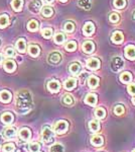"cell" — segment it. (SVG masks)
Instances as JSON below:
<instances>
[{"mask_svg": "<svg viewBox=\"0 0 135 152\" xmlns=\"http://www.w3.org/2000/svg\"><path fill=\"white\" fill-rule=\"evenodd\" d=\"M125 56L129 60H135V46L129 45L125 48Z\"/></svg>", "mask_w": 135, "mask_h": 152, "instance_id": "cell-14", "label": "cell"}, {"mask_svg": "<svg viewBox=\"0 0 135 152\" xmlns=\"http://www.w3.org/2000/svg\"><path fill=\"white\" fill-rule=\"evenodd\" d=\"M85 102L88 104H90V105H95L96 104H97V95H96L95 94H88L85 99Z\"/></svg>", "mask_w": 135, "mask_h": 152, "instance_id": "cell-22", "label": "cell"}, {"mask_svg": "<svg viewBox=\"0 0 135 152\" xmlns=\"http://www.w3.org/2000/svg\"><path fill=\"white\" fill-rule=\"evenodd\" d=\"M114 6L119 9L124 8L126 6V0H114Z\"/></svg>", "mask_w": 135, "mask_h": 152, "instance_id": "cell-39", "label": "cell"}, {"mask_svg": "<svg viewBox=\"0 0 135 152\" xmlns=\"http://www.w3.org/2000/svg\"><path fill=\"white\" fill-rule=\"evenodd\" d=\"M23 5V0H12L11 6L14 11H20Z\"/></svg>", "mask_w": 135, "mask_h": 152, "instance_id": "cell-24", "label": "cell"}, {"mask_svg": "<svg viewBox=\"0 0 135 152\" xmlns=\"http://www.w3.org/2000/svg\"><path fill=\"white\" fill-rule=\"evenodd\" d=\"M89 128L91 130V132H97L100 129V123L96 120H92L89 123Z\"/></svg>", "mask_w": 135, "mask_h": 152, "instance_id": "cell-30", "label": "cell"}, {"mask_svg": "<svg viewBox=\"0 0 135 152\" xmlns=\"http://www.w3.org/2000/svg\"><path fill=\"white\" fill-rule=\"evenodd\" d=\"M124 112H125V109H124L123 105H121V104H118V105H116V107H114V113L116 115H118V116L124 114Z\"/></svg>", "mask_w": 135, "mask_h": 152, "instance_id": "cell-41", "label": "cell"}, {"mask_svg": "<svg viewBox=\"0 0 135 152\" xmlns=\"http://www.w3.org/2000/svg\"><path fill=\"white\" fill-rule=\"evenodd\" d=\"M48 88L51 92H58L61 89V83L58 80H51L48 83Z\"/></svg>", "mask_w": 135, "mask_h": 152, "instance_id": "cell-11", "label": "cell"}, {"mask_svg": "<svg viewBox=\"0 0 135 152\" xmlns=\"http://www.w3.org/2000/svg\"><path fill=\"white\" fill-rule=\"evenodd\" d=\"M64 28H65V31H67V33H73V31H75V24L73 23H71V21H68V23H65Z\"/></svg>", "mask_w": 135, "mask_h": 152, "instance_id": "cell-37", "label": "cell"}, {"mask_svg": "<svg viewBox=\"0 0 135 152\" xmlns=\"http://www.w3.org/2000/svg\"><path fill=\"white\" fill-rule=\"evenodd\" d=\"M5 55L7 57H13L14 56V50L11 47H7L5 49Z\"/></svg>", "mask_w": 135, "mask_h": 152, "instance_id": "cell-44", "label": "cell"}, {"mask_svg": "<svg viewBox=\"0 0 135 152\" xmlns=\"http://www.w3.org/2000/svg\"><path fill=\"white\" fill-rule=\"evenodd\" d=\"M55 43L56 44H58V45H61V44H63L64 42L66 41V36L64 35L63 33H56L55 35Z\"/></svg>", "mask_w": 135, "mask_h": 152, "instance_id": "cell-31", "label": "cell"}, {"mask_svg": "<svg viewBox=\"0 0 135 152\" xmlns=\"http://www.w3.org/2000/svg\"><path fill=\"white\" fill-rule=\"evenodd\" d=\"M88 84H89V86L91 88H95L98 86V84H99V79H98V77H96L94 75H91L89 78H88Z\"/></svg>", "mask_w": 135, "mask_h": 152, "instance_id": "cell-27", "label": "cell"}, {"mask_svg": "<svg viewBox=\"0 0 135 152\" xmlns=\"http://www.w3.org/2000/svg\"><path fill=\"white\" fill-rule=\"evenodd\" d=\"M19 137L21 138V140L23 141H27L30 139L31 137V132L28 128H22L19 131Z\"/></svg>", "mask_w": 135, "mask_h": 152, "instance_id": "cell-16", "label": "cell"}, {"mask_svg": "<svg viewBox=\"0 0 135 152\" xmlns=\"http://www.w3.org/2000/svg\"><path fill=\"white\" fill-rule=\"evenodd\" d=\"M63 102L67 105H71L74 104V99L70 94H65L63 96Z\"/></svg>", "mask_w": 135, "mask_h": 152, "instance_id": "cell-38", "label": "cell"}, {"mask_svg": "<svg viewBox=\"0 0 135 152\" xmlns=\"http://www.w3.org/2000/svg\"><path fill=\"white\" fill-rule=\"evenodd\" d=\"M12 94L9 90H2L0 91V102H2L3 104H8L11 102Z\"/></svg>", "mask_w": 135, "mask_h": 152, "instance_id": "cell-9", "label": "cell"}, {"mask_svg": "<svg viewBox=\"0 0 135 152\" xmlns=\"http://www.w3.org/2000/svg\"><path fill=\"white\" fill-rule=\"evenodd\" d=\"M40 149V144L38 143V142H33L29 145V150L30 152H38Z\"/></svg>", "mask_w": 135, "mask_h": 152, "instance_id": "cell-40", "label": "cell"}, {"mask_svg": "<svg viewBox=\"0 0 135 152\" xmlns=\"http://www.w3.org/2000/svg\"><path fill=\"white\" fill-rule=\"evenodd\" d=\"M3 61V56H2V54H0V63Z\"/></svg>", "mask_w": 135, "mask_h": 152, "instance_id": "cell-48", "label": "cell"}, {"mask_svg": "<svg viewBox=\"0 0 135 152\" xmlns=\"http://www.w3.org/2000/svg\"><path fill=\"white\" fill-rule=\"evenodd\" d=\"M69 129V124L67 121H64V120H61V121H58L55 125V132L56 134H65L66 132L68 131Z\"/></svg>", "mask_w": 135, "mask_h": 152, "instance_id": "cell-2", "label": "cell"}, {"mask_svg": "<svg viewBox=\"0 0 135 152\" xmlns=\"http://www.w3.org/2000/svg\"><path fill=\"white\" fill-rule=\"evenodd\" d=\"M16 105L20 111L27 112L32 105V97L27 90H21L16 95Z\"/></svg>", "mask_w": 135, "mask_h": 152, "instance_id": "cell-1", "label": "cell"}, {"mask_svg": "<svg viewBox=\"0 0 135 152\" xmlns=\"http://www.w3.org/2000/svg\"><path fill=\"white\" fill-rule=\"evenodd\" d=\"M79 6L88 10L91 8V1L90 0H79Z\"/></svg>", "mask_w": 135, "mask_h": 152, "instance_id": "cell-36", "label": "cell"}, {"mask_svg": "<svg viewBox=\"0 0 135 152\" xmlns=\"http://www.w3.org/2000/svg\"><path fill=\"white\" fill-rule=\"evenodd\" d=\"M82 49L85 53L91 54V53L94 52V50H95V44L93 43L92 41H86L85 43L83 44Z\"/></svg>", "mask_w": 135, "mask_h": 152, "instance_id": "cell-12", "label": "cell"}, {"mask_svg": "<svg viewBox=\"0 0 135 152\" xmlns=\"http://www.w3.org/2000/svg\"><path fill=\"white\" fill-rule=\"evenodd\" d=\"M76 86H77V80H76V79H74V78H69V79L66 80V82H65L66 89L72 90Z\"/></svg>", "mask_w": 135, "mask_h": 152, "instance_id": "cell-21", "label": "cell"}, {"mask_svg": "<svg viewBox=\"0 0 135 152\" xmlns=\"http://www.w3.org/2000/svg\"><path fill=\"white\" fill-rule=\"evenodd\" d=\"M91 143L93 144L94 146H102L103 143H104V139H103L102 136H100V135H96V136L92 137V139H91Z\"/></svg>", "mask_w": 135, "mask_h": 152, "instance_id": "cell-20", "label": "cell"}, {"mask_svg": "<svg viewBox=\"0 0 135 152\" xmlns=\"http://www.w3.org/2000/svg\"><path fill=\"white\" fill-rule=\"evenodd\" d=\"M120 80L123 83H128L132 80V75L130 72H123L120 75Z\"/></svg>", "mask_w": 135, "mask_h": 152, "instance_id": "cell-29", "label": "cell"}, {"mask_svg": "<svg viewBox=\"0 0 135 152\" xmlns=\"http://www.w3.org/2000/svg\"><path fill=\"white\" fill-rule=\"evenodd\" d=\"M119 14L118 13H111L110 14V16H109V19H110V21L113 23H118L119 21Z\"/></svg>", "mask_w": 135, "mask_h": 152, "instance_id": "cell-43", "label": "cell"}, {"mask_svg": "<svg viewBox=\"0 0 135 152\" xmlns=\"http://www.w3.org/2000/svg\"><path fill=\"white\" fill-rule=\"evenodd\" d=\"M95 116L100 120L104 119L105 116H106V111H105L103 107H98V109L95 111Z\"/></svg>", "mask_w": 135, "mask_h": 152, "instance_id": "cell-32", "label": "cell"}, {"mask_svg": "<svg viewBox=\"0 0 135 152\" xmlns=\"http://www.w3.org/2000/svg\"><path fill=\"white\" fill-rule=\"evenodd\" d=\"M132 152H135V149H134V150H133V151H132Z\"/></svg>", "mask_w": 135, "mask_h": 152, "instance_id": "cell-52", "label": "cell"}, {"mask_svg": "<svg viewBox=\"0 0 135 152\" xmlns=\"http://www.w3.org/2000/svg\"><path fill=\"white\" fill-rule=\"evenodd\" d=\"M51 152H64V147L62 144H56V145L51 146Z\"/></svg>", "mask_w": 135, "mask_h": 152, "instance_id": "cell-42", "label": "cell"}, {"mask_svg": "<svg viewBox=\"0 0 135 152\" xmlns=\"http://www.w3.org/2000/svg\"><path fill=\"white\" fill-rule=\"evenodd\" d=\"M41 14L45 18H51L53 14V9L51 6H43L41 7Z\"/></svg>", "mask_w": 135, "mask_h": 152, "instance_id": "cell-25", "label": "cell"}, {"mask_svg": "<svg viewBox=\"0 0 135 152\" xmlns=\"http://www.w3.org/2000/svg\"><path fill=\"white\" fill-rule=\"evenodd\" d=\"M41 136H43V140L45 143H51L53 141V132L48 126H45L41 132Z\"/></svg>", "mask_w": 135, "mask_h": 152, "instance_id": "cell-3", "label": "cell"}, {"mask_svg": "<svg viewBox=\"0 0 135 152\" xmlns=\"http://www.w3.org/2000/svg\"><path fill=\"white\" fill-rule=\"evenodd\" d=\"M13 120H14V117L10 112L3 113L1 116V122L5 125H11L13 123Z\"/></svg>", "mask_w": 135, "mask_h": 152, "instance_id": "cell-10", "label": "cell"}, {"mask_svg": "<svg viewBox=\"0 0 135 152\" xmlns=\"http://www.w3.org/2000/svg\"><path fill=\"white\" fill-rule=\"evenodd\" d=\"M83 31H84V34L86 36H91L94 34L95 31V26L93 23H86L84 28H83Z\"/></svg>", "mask_w": 135, "mask_h": 152, "instance_id": "cell-15", "label": "cell"}, {"mask_svg": "<svg viewBox=\"0 0 135 152\" xmlns=\"http://www.w3.org/2000/svg\"><path fill=\"white\" fill-rule=\"evenodd\" d=\"M111 40L113 43H115V44H121L124 40V36L120 31H114L113 35L111 36Z\"/></svg>", "mask_w": 135, "mask_h": 152, "instance_id": "cell-13", "label": "cell"}, {"mask_svg": "<svg viewBox=\"0 0 135 152\" xmlns=\"http://www.w3.org/2000/svg\"><path fill=\"white\" fill-rule=\"evenodd\" d=\"M133 16H134V18H135V12H134V14H133Z\"/></svg>", "mask_w": 135, "mask_h": 152, "instance_id": "cell-51", "label": "cell"}, {"mask_svg": "<svg viewBox=\"0 0 135 152\" xmlns=\"http://www.w3.org/2000/svg\"><path fill=\"white\" fill-rule=\"evenodd\" d=\"M3 141H4V139H3V137L0 135V145H1L2 143H3Z\"/></svg>", "mask_w": 135, "mask_h": 152, "instance_id": "cell-46", "label": "cell"}, {"mask_svg": "<svg viewBox=\"0 0 135 152\" xmlns=\"http://www.w3.org/2000/svg\"><path fill=\"white\" fill-rule=\"evenodd\" d=\"M132 102H133V104H135V97H133V99H132Z\"/></svg>", "mask_w": 135, "mask_h": 152, "instance_id": "cell-49", "label": "cell"}, {"mask_svg": "<svg viewBox=\"0 0 135 152\" xmlns=\"http://www.w3.org/2000/svg\"><path fill=\"white\" fill-rule=\"evenodd\" d=\"M60 1H61V2H67L68 0H60Z\"/></svg>", "mask_w": 135, "mask_h": 152, "instance_id": "cell-50", "label": "cell"}, {"mask_svg": "<svg viewBox=\"0 0 135 152\" xmlns=\"http://www.w3.org/2000/svg\"><path fill=\"white\" fill-rule=\"evenodd\" d=\"M41 35H43V38H45V39L51 38V36H53V28H45L41 29Z\"/></svg>", "mask_w": 135, "mask_h": 152, "instance_id": "cell-33", "label": "cell"}, {"mask_svg": "<svg viewBox=\"0 0 135 152\" xmlns=\"http://www.w3.org/2000/svg\"><path fill=\"white\" fill-rule=\"evenodd\" d=\"M27 29L29 31H36L38 29V21L35 19H31L27 23Z\"/></svg>", "mask_w": 135, "mask_h": 152, "instance_id": "cell-26", "label": "cell"}, {"mask_svg": "<svg viewBox=\"0 0 135 152\" xmlns=\"http://www.w3.org/2000/svg\"><path fill=\"white\" fill-rule=\"evenodd\" d=\"M3 68L6 72L12 73V72H14L16 69V63L14 62L13 60H11V59H7L3 64Z\"/></svg>", "mask_w": 135, "mask_h": 152, "instance_id": "cell-7", "label": "cell"}, {"mask_svg": "<svg viewBox=\"0 0 135 152\" xmlns=\"http://www.w3.org/2000/svg\"><path fill=\"white\" fill-rule=\"evenodd\" d=\"M124 65V62L120 57H115L113 58L112 62H111V67L114 71H120L122 69Z\"/></svg>", "mask_w": 135, "mask_h": 152, "instance_id": "cell-5", "label": "cell"}, {"mask_svg": "<svg viewBox=\"0 0 135 152\" xmlns=\"http://www.w3.org/2000/svg\"><path fill=\"white\" fill-rule=\"evenodd\" d=\"M3 152H14L15 151V145L14 143H6L2 148Z\"/></svg>", "mask_w": 135, "mask_h": 152, "instance_id": "cell-35", "label": "cell"}, {"mask_svg": "<svg viewBox=\"0 0 135 152\" xmlns=\"http://www.w3.org/2000/svg\"><path fill=\"white\" fill-rule=\"evenodd\" d=\"M53 1H55V0H45L46 3H53Z\"/></svg>", "mask_w": 135, "mask_h": 152, "instance_id": "cell-47", "label": "cell"}, {"mask_svg": "<svg viewBox=\"0 0 135 152\" xmlns=\"http://www.w3.org/2000/svg\"><path fill=\"white\" fill-rule=\"evenodd\" d=\"M48 60L51 64H58V63H60L61 60H62V54L58 53V52L51 53L48 58Z\"/></svg>", "mask_w": 135, "mask_h": 152, "instance_id": "cell-8", "label": "cell"}, {"mask_svg": "<svg viewBox=\"0 0 135 152\" xmlns=\"http://www.w3.org/2000/svg\"><path fill=\"white\" fill-rule=\"evenodd\" d=\"M28 53L32 57H38L40 53V49L38 45H30L28 47Z\"/></svg>", "mask_w": 135, "mask_h": 152, "instance_id": "cell-18", "label": "cell"}, {"mask_svg": "<svg viewBox=\"0 0 135 152\" xmlns=\"http://www.w3.org/2000/svg\"><path fill=\"white\" fill-rule=\"evenodd\" d=\"M9 24V18L6 14H2L0 15V28H6Z\"/></svg>", "mask_w": 135, "mask_h": 152, "instance_id": "cell-28", "label": "cell"}, {"mask_svg": "<svg viewBox=\"0 0 135 152\" xmlns=\"http://www.w3.org/2000/svg\"><path fill=\"white\" fill-rule=\"evenodd\" d=\"M41 7H43V3H41L40 0H32V1L28 4L29 11L33 12V13H38V12H40Z\"/></svg>", "mask_w": 135, "mask_h": 152, "instance_id": "cell-4", "label": "cell"}, {"mask_svg": "<svg viewBox=\"0 0 135 152\" xmlns=\"http://www.w3.org/2000/svg\"><path fill=\"white\" fill-rule=\"evenodd\" d=\"M69 69H70V72L72 73V74L78 75L80 73V71H81V65L79 64V63H77V62H74V63L71 64Z\"/></svg>", "mask_w": 135, "mask_h": 152, "instance_id": "cell-23", "label": "cell"}, {"mask_svg": "<svg viewBox=\"0 0 135 152\" xmlns=\"http://www.w3.org/2000/svg\"><path fill=\"white\" fill-rule=\"evenodd\" d=\"M16 49L19 53H24L26 51V41L24 39H19L16 42Z\"/></svg>", "mask_w": 135, "mask_h": 152, "instance_id": "cell-17", "label": "cell"}, {"mask_svg": "<svg viewBox=\"0 0 135 152\" xmlns=\"http://www.w3.org/2000/svg\"><path fill=\"white\" fill-rule=\"evenodd\" d=\"M4 136L8 139H12L16 136V129L13 128V127H8L4 130Z\"/></svg>", "mask_w": 135, "mask_h": 152, "instance_id": "cell-19", "label": "cell"}, {"mask_svg": "<svg viewBox=\"0 0 135 152\" xmlns=\"http://www.w3.org/2000/svg\"><path fill=\"white\" fill-rule=\"evenodd\" d=\"M66 50L69 51V52H73V51H75L76 49H77V43L74 41H71V42H68L67 44H66Z\"/></svg>", "mask_w": 135, "mask_h": 152, "instance_id": "cell-34", "label": "cell"}, {"mask_svg": "<svg viewBox=\"0 0 135 152\" xmlns=\"http://www.w3.org/2000/svg\"><path fill=\"white\" fill-rule=\"evenodd\" d=\"M101 66V62L97 58H90L87 61V67L91 70H98Z\"/></svg>", "mask_w": 135, "mask_h": 152, "instance_id": "cell-6", "label": "cell"}, {"mask_svg": "<svg viewBox=\"0 0 135 152\" xmlns=\"http://www.w3.org/2000/svg\"><path fill=\"white\" fill-rule=\"evenodd\" d=\"M127 89H128V92L131 95H135V83L129 84L128 87H127Z\"/></svg>", "mask_w": 135, "mask_h": 152, "instance_id": "cell-45", "label": "cell"}]
</instances>
